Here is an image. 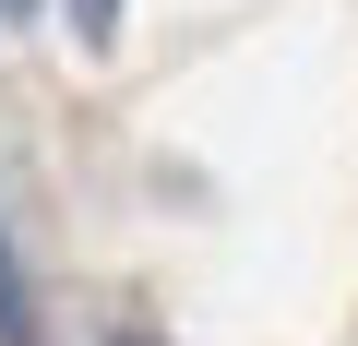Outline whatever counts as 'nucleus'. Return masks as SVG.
<instances>
[{"instance_id": "2", "label": "nucleus", "mask_w": 358, "mask_h": 346, "mask_svg": "<svg viewBox=\"0 0 358 346\" xmlns=\"http://www.w3.org/2000/svg\"><path fill=\"white\" fill-rule=\"evenodd\" d=\"M0 346H24V298H13V251H0Z\"/></svg>"}, {"instance_id": "3", "label": "nucleus", "mask_w": 358, "mask_h": 346, "mask_svg": "<svg viewBox=\"0 0 358 346\" xmlns=\"http://www.w3.org/2000/svg\"><path fill=\"white\" fill-rule=\"evenodd\" d=\"M120 346H155V334H120Z\"/></svg>"}, {"instance_id": "1", "label": "nucleus", "mask_w": 358, "mask_h": 346, "mask_svg": "<svg viewBox=\"0 0 358 346\" xmlns=\"http://www.w3.org/2000/svg\"><path fill=\"white\" fill-rule=\"evenodd\" d=\"M72 24H84V48H108L120 36V0H72Z\"/></svg>"}, {"instance_id": "4", "label": "nucleus", "mask_w": 358, "mask_h": 346, "mask_svg": "<svg viewBox=\"0 0 358 346\" xmlns=\"http://www.w3.org/2000/svg\"><path fill=\"white\" fill-rule=\"evenodd\" d=\"M0 13H24V0H0Z\"/></svg>"}]
</instances>
